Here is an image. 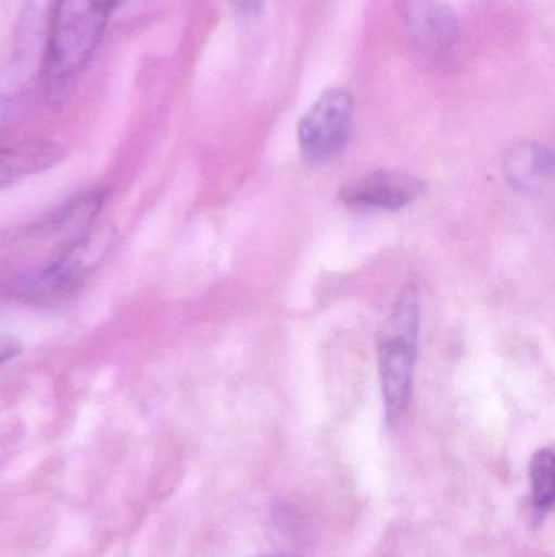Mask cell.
<instances>
[{"mask_svg": "<svg viewBox=\"0 0 555 557\" xmlns=\"http://www.w3.org/2000/svg\"><path fill=\"white\" fill-rule=\"evenodd\" d=\"M354 98L345 88H329L299 124L302 156L313 163L335 159L351 136Z\"/></svg>", "mask_w": 555, "mask_h": 557, "instance_id": "cell-4", "label": "cell"}, {"mask_svg": "<svg viewBox=\"0 0 555 557\" xmlns=\"http://www.w3.org/2000/svg\"><path fill=\"white\" fill-rule=\"evenodd\" d=\"M104 199H106V193L103 189H90V191L65 202L61 211L55 212L52 225L55 231L71 235L75 240L85 232L90 231L91 224L103 209Z\"/></svg>", "mask_w": 555, "mask_h": 557, "instance_id": "cell-9", "label": "cell"}, {"mask_svg": "<svg viewBox=\"0 0 555 557\" xmlns=\"http://www.w3.org/2000/svg\"><path fill=\"white\" fill-rule=\"evenodd\" d=\"M505 173L518 191L527 195L544 191L553 180V152L543 144H518L505 159Z\"/></svg>", "mask_w": 555, "mask_h": 557, "instance_id": "cell-7", "label": "cell"}, {"mask_svg": "<svg viewBox=\"0 0 555 557\" xmlns=\"http://www.w3.org/2000/svg\"><path fill=\"white\" fill-rule=\"evenodd\" d=\"M531 484H533V506L538 516L544 517L554 504L555 461L551 448H541L531 460Z\"/></svg>", "mask_w": 555, "mask_h": 557, "instance_id": "cell-10", "label": "cell"}, {"mask_svg": "<svg viewBox=\"0 0 555 557\" xmlns=\"http://www.w3.org/2000/svg\"><path fill=\"white\" fill-rule=\"evenodd\" d=\"M127 0H59L46 48V90L58 98L77 81L97 52L108 23Z\"/></svg>", "mask_w": 555, "mask_h": 557, "instance_id": "cell-1", "label": "cell"}, {"mask_svg": "<svg viewBox=\"0 0 555 557\" xmlns=\"http://www.w3.org/2000/svg\"><path fill=\"white\" fill-rule=\"evenodd\" d=\"M23 347L16 337L2 336L0 337V366L15 359L22 354Z\"/></svg>", "mask_w": 555, "mask_h": 557, "instance_id": "cell-11", "label": "cell"}, {"mask_svg": "<svg viewBox=\"0 0 555 557\" xmlns=\"http://www.w3.org/2000/svg\"><path fill=\"white\" fill-rule=\"evenodd\" d=\"M419 290L411 282L398 292L378 337L381 393L390 422L400 421L409 408L419 347Z\"/></svg>", "mask_w": 555, "mask_h": 557, "instance_id": "cell-2", "label": "cell"}, {"mask_svg": "<svg viewBox=\"0 0 555 557\" xmlns=\"http://www.w3.org/2000/svg\"><path fill=\"white\" fill-rule=\"evenodd\" d=\"M116 238L113 225L85 232L72 240L58 260L41 271L15 278L13 294L31 304H55L71 297L103 264Z\"/></svg>", "mask_w": 555, "mask_h": 557, "instance_id": "cell-3", "label": "cell"}, {"mask_svg": "<svg viewBox=\"0 0 555 557\" xmlns=\"http://www.w3.org/2000/svg\"><path fill=\"white\" fill-rule=\"evenodd\" d=\"M230 2L243 12H257L263 7L264 0H230Z\"/></svg>", "mask_w": 555, "mask_h": 557, "instance_id": "cell-12", "label": "cell"}, {"mask_svg": "<svg viewBox=\"0 0 555 557\" xmlns=\"http://www.w3.org/2000/svg\"><path fill=\"white\" fill-rule=\"evenodd\" d=\"M257 557H297V556L286 555V553H279V555H266V556H257Z\"/></svg>", "mask_w": 555, "mask_h": 557, "instance_id": "cell-13", "label": "cell"}, {"mask_svg": "<svg viewBox=\"0 0 555 557\" xmlns=\"http://www.w3.org/2000/svg\"><path fill=\"white\" fill-rule=\"evenodd\" d=\"M422 189L424 183L409 173L381 170L342 186L341 199L352 208L401 211L416 201Z\"/></svg>", "mask_w": 555, "mask_h": 557, "instance_id": "cell-6", "label": "cell"}, {"mask_svg": "<svg viewBox=\"0 0 555 557\" xmlns=\"http://www.w3.org/2000/svg\"><path fill=\"white\" fill-rule=\"evenodd\" d=\"M398 13L417 51L433 61L445 59L459 39V22L442 0H398Z\"/></svg>", "mask_w": 555, "mask_h": 557, "instance_id": "cell-5", "label": "cell"}, {"mask_svg": "<svg viewBox=\"0 0 555 557\" xmlns=\"http://www.w3.org/2000/svg\"><path fill=\"white\" fill-rule=\"evenodd\" d=\"M61 146L46 140L23 143L0 149V188L13 185L26 176L45 172L64 159Z\"/></svg>", "mask_w": 555, "mask_h": 557, "instance_id": "cell-8", "label": "cell"}]
</instances>
